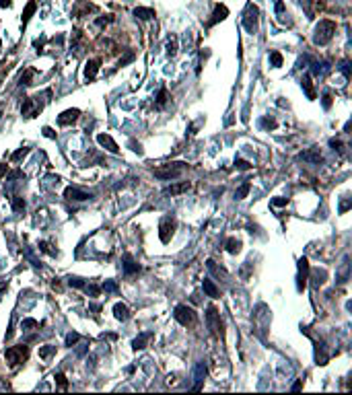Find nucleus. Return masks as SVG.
<instances>
[{
	"label": "nucleus",
	"instance_id": "nucleus-51",
	"mask_svg": "<svg viewBox=\"0 0 352 395\" xmlns=\"http://www.w3.org/2000/svg\"><path fill=\"white\" fill-rule=\"evenodd\" d=\"M301 387H303V383H301V381H297V383H295V385H293V391H299V389H301Z\"/></svg>",
	"mask_w": 352,
	"mask_h": 395
},
{
	"label": "nucleus",
	"instance_id": "nucleus-39",
	"mask_svg": "<svg viewBox=\"0 0 352 395\" xmlns=\"http://www.w3.org/2000/svg\"><path fill=\"white\" fill-rule=\"evenodd\" d=\"M13 208H15V210H21V208H25V202L21 200V198H15V200H13Z\"/></svg>",
	"mask_w": 352,
	"mask_h": 395
},
{
	"label": "nucleus",
	"instance_id": "nucleus-40",
	"mask_svg": "<svg viewBox=\"0 0 352 395\" xmlns=\"http://www.w3.org/2000/svg\"><path fill=\"white\" fill-rule=\"evenodd\" d=\"M165 101H167V91H165V89H161V93H159V99H157V103H159V105H165Z\"/></svg>",
	"mask_w": 352,
	"mask_h": 395
},
{
	"label": "nucleus",
	"instance_id": "nucleus-2",
	"mask_svg": "<svg viewBox=\"0 0 352 395\" xmlns=\"http://www.w3.org/2000/svg\"><path fill=\"white\" fill-rule=\"evenodd\" d=\"M186 171V163H182V161H178V163H165V165H161V167H157L155 171V177H159V179H175V177H180V175Z\"/></svg>",
	"mask_w": 352,
	"mask_h": 395
},
{
	"label": "nucleus",
	"instance_id": "nucleus-19",
	"mask_svg": "<svg viewBox=\"0 0 352 395\" xmlns=\"http://www.w3.org/2000/svg\"><path fill=\"white\" fill-rule=\"evenodd\" d=\"M150 338H152V334H150V332H144V334H140L134 342H132V346H134V350H142V348H146V346H148Z\"/></svg>",
	"mask_w": 352,
	"mask_h": 395
},
{
	"label": "nucleus",
	"instance_id": "nucleus-8",
	"mask_svg": "<svg viewBox=\"0 0 352 395\" xmlns=\"http://www.w3.org/2000/svg\"><path fill=\"white\" fill-rule=\"evenodd\" d=\"M64 198H68V200H76V202H84V200H89V198H91V193H86V191H82L78 187H66Z\"/></svg>",
	"mask_w": 352,
	"mask_h": 395
},
{
	"label": "nucleus",
	"instance_id": "nucleus-42",
	"mask_svg": "<svg viewBox=\"0 0 352 395\" xmlns=\"http://www.w3.org/2000/svg\"><path fill=\"white\" fill-rule=\"evenodd\" d=\"M237 167H239V169H243V171H245V169H251V165H249L247 161H241V159L237 161Z\"/></svg>",
	"mask_w": 352,
	"mask_h": 395
},
{
	"label": "nucleus",
	"instance_id": "nucleus-35",
	"mask_svg": "<svg viewBox=\"0 0 352 395\" xmlns=\"http://www.w3.org/2000/svg\"><path fill=\"white\" fill-rule=\"evenodd\" d=\"M348 268H350V266H348V259H346V261L342 263V270H340V282H346V280H348Z\"/></svg>",
	"mask_w": 352,
	"mask_h": 395
},
{
	"label": "nucleus",
	"instance_id": "nucleus-49",
	"mask_svg": "<svg viewBox=\"0 0 352 395\" xmlns=\"http://www.w3.org/2000/svg\"><path fill=\"white\" fill-rule=\"evenodd\" d=\"M7 173V165L5 163H0V179H3V175Z\"/></svg>",
	"mask_w": 352,
	"mask_h": 395
},
{
	"label": "nucleus",
	"instance_id": "nucleus-43",
	"mask_svg": "<svg viewBox=\"0 0 352 395\" xmlns=\"http://www.w3.org/2000/svg\"><path fill=\"white\" fill-rule=\"evenodd\" d=\"M35 11V3H29V7H27V11H25V21L31 17V13Z\"/></svg>",
	"mask_w": 352,
	"mask_h": 395
},
{
	"label": "nucleus",
	"instance_id": "nucleus-3",
	"mask_svg": "<svg viewBox=\"0 0 352 395\" xmlns=\"http://www.w3.org/2000/svg\"><path fill=\"white\" fill-rule=\"evenodd\" d=\"M173 317H175V321L182 323V325H186V327L192 325V323L196 321V313H194V309H190L188 305H178V307H175Z\"/></svg>",
	"mask_w": 352,
	"mask_h": 395
},
{
	"label": "nucleus",
	"instance_id": "nucleus-18",
	"mask_svg": "<svg viewBox=\"0 0 352 395\" xmlns=\"http://www.w3.org/2000/svg\"><path fill=\"white\" fill-rule=\"evenodd\" d=\"M227 15H229V9H227L225 5H216V7H214V15H212V25L218 23V21H225Z\"/></svg>",
	"mask_w": 352,
	"mask_h": 395
},
{
	"label": "nucleus",
	"instance_id": "nucleus-10",
	"mask_svg": "<svg viewBox=\"0 0 352 395\" xmlns=\"http://www.w3.org/2000/svg\"><path fill=\"white\" fill-rule=\"evenodd\" d=\"M78 116H80V112H78V109H66V112H62V114H60V118H58V124H60V126H68V124H74V122L78 120Z\"/></svg>",
	"mask_w": 352,
	"mask_h": 395
},
{
	"label": "nucleus",
	"instance_id": "nucleus-24",
	"mask_svg": "<svg viewBox=\"0 0 352 395\" xmlns=\"http://www.w3.org/2000/svg\"><path fill=\"white\" fill-rule=\"evenodd\" d=\"M303 89H305L307 97H309V99H315V91H313V84H311V76H305V78H303Z\"/></svg>",
	"mask_w": 352,
	"mask_h": 395
},
{
	"label": "nucleus",
	"instance_id": "nucleus-7",
	"mask_svg": "<svg viewBox=\"0 0 352 395\" xmlns=\"http://www.w3.org/2000/svg\"><path fill=\"white\" fill-rule=\"evenodd\" d=\"M257 7H249L247 9V13H245V19H243V25H245V29L249 31V33H255L257 31Z\"/></svg>",
	"mask_w": 352,
	"mask_h": 395
},
{
	"label": "nucleus",
	"instance_id": "nucleus-17",
	"mask_svg": "<svg viewBox=\"0 0 352 395\" xmlns=\"http://www.w3.org/2000/svg\"><path fill=\"white\" fill-rule=\"evenodd\" d=\"M114 315H116L118 321H128L130 311H128V307H126L124 303H116V305H114Z\"/></svg>",
	"mask_w": 352,
	"mask_h": 395
},
{
	"label": "nucleus",
	"instance_id": "nucleus-23",
	"mask_svg": "<svg viewBox=\"0 0 352 395\" xmlns=\"http://www.w3.org/2000/svg\"><path fill=\"white\" fill-rule=\"evenodd\" d=\"M301 159L303 161H309V163H321V155H319V150H309V152H303L301 155Z\"/></svg>",
	"mask_w": 352,
	"mask_h": 395
},
{
	"label": "nucleus",
	"instance_id": "nucleus-32",
	"mask_svg": "<svg viewBox=\"0 0 352 395\" xmlns=\"http://www.w3.org/2000/svg\"><path fill=\"white\" fill-rule=\"evenodd\" d=\"M78 340H80V336H78L76 332H70L68 336H66V346H74Z\"/></svg>",
	"mask_w": 352,
	"mask_h": 395
},
{
	"label": "nucleus",
	"instance_id": "nucleus-4",
	"mask_svg": "<svg viewBox=\"0 0 352 395\" xmlns=\"http://www.w3.org/2000/svg\"><path fill=\"white\" fill-rule=\"evenodd\" d=\"M206 323H208V329H210L214 336H221L223 321H221V315H218V311L214 309V307H208V311H206Z\"/></svg>",
	"mask_w": 352,
	"mask_h": 395
},
{
	"label": "nucleus",
	"instance_id": "nucleus-50",
	"mask_svg": "<svg viewBox=\"0 0 352 395\" xmlns=\"http://www.w3.org/2000/svg\"><path fill=\"white\" fill-rule=\"evenodd\" d=\"M89 292H91V294H93V297H95V294H97V292H99V288H97V286H89Z\"/></svg>",
	"mask_w": 352,
	"mask_h": 395
},
{
	"label": "nucleus",
	"instance_id": "nucleus-41",
	"mask_svg": "<svg viewBox=\"0 0 352 395\" xmlns=\"http://www.w3.org/2000/svg\"><path fill=\"white\" fill-rule=\"evenodd\" d=\"M348 208H350V200H348V198H344L342 204H340V212H346Z\"/></svg>",
	"mask_w": 352,
	"mask_h": 395
},
{
	"label": "nucleus",
	"instance_id": "nucleus-14",
	"mask_svg": "<svg viewBox=\"0 0 352 395\" xmlns=\"http://www.w3.org/2000/svg\"><path fill=\"white\" fill-rule=\"evenodd\" d=\"M309 274H311V286H313V288H319L321 284L325 282V278H327V272H325L323 268H321V270L317 268V270H313V272L309 270Z\"/></svg>",
	"mask_w": 352,
	"mask_h": 395
},
{
	"label": "nucleus",
	"instance_id": "nucleus-31",
	"mask_svg": "<svg viewBox=\"0 0 352 395\" xmlns=\"http://www.w3.org/2000/svg\"><path fill=\"white\" fill-rule=\"evenodd\" d=\"M270 62H272L274 68H278V66H282V56H280L278 52H272V54H270Z\"/></svg>",
	"mask_w": 352,
	"mask_h": 395
},
{
	"label": "nucleus",
	"instance_id": "nucleus-11",
	"mask_svg": "<svg viewBox=\"0 0 352 395\" xmlns=\"http://www.w3.org/2000/svg\"><path fill=\"white\" fill-rule=\"evenodd\" d=\"M173 229H175V225H173V221H169V218H163L161 221V227H159V237H161V241L163 243H167V241L171 239V235H173Z\"/></svg>",
	"mask_w": 352,
	"mask_h": 395
},
{
	"label": "nucleus",
	"instance_id": "nucleus-30",
	"mask_svg": "<svg viewBox=\"0 0 352 395\" xmlns=\"http://www.w3.org/2000/svg\"><path fill=\"white\" fill-rule=\"evenodd\" d=\"M54 352H56V346H46V348L39 350V356H41V358H48V356H52Z\"/></svg>",
	"mask_w": 352,
	"mask_h": 395
},
{
	"label": "nucleus",
	"instance_id": "nucleus-26",
	"mask_svg": "<svg viewBox=\"0 0 352 395\" xmlns=\"http://www.w3.org/2000/svg\"><path fill=\"white\" fill-rule=\"evenodd\" d=\"M167 54H169V56H175V54H178V37H175V35H171L169 41H167Z\"/></svg>",
	"mask_w": 352,
	"mask_h": 395
},
{
	"label": "nucleus",
	"instance_id": "nucleus-44",
	"mask_svg": "<svg viewBox=\"0 0 352 395\" xmlns=\"http://www.w3.org/2000/svg\"><path fill=\"white\" fill-rule=\"evenodd\" d=\"M323 107H325V109L332 107V97H329V95H323Z\"/></svg>",
	"mask_w": 352,
	"mask_h": 395
},
{
	"label": "nucleus",
	"instance_id": "nucleus-33",
	"mask_svg": "<svg viewBox=\"0 0 352 395\" xmlns=\"http://www.w3.org/2000/svg\"><path fill=\"white\" fill-rule=\"evenodd\" d=\"M68 284H70V286H74V288H84V282L80 278H76V276H70L68 278Z\"/></svg>",
	"mask_w": 352,
	"mask_h": 395
},
{
	"label": "nucleus",
	"instance_id": "nucleus-25",
	"mask_svg": "<svg viewBox=\"0 0 352 395\" xmlns=\"http://www.w3.org/2000/svg\"><path fill=\"white\" fill-rule=\"evenodd\" d=\"M227 251L229 253H239L241 251V241L239 239H227Z\"/></svg>",
	"mask_w": 352,
	"mask_h": 395
},
{
	"label": "nucleus",
	"instance_id": "nucleus-22",
	"mask_svg": "<svg viewBox=\"0 0 352 395\" xmlns=\"http://www.w3.org/2000/svg\"><path fill=\"white\" fill-rule=\"evenodd\" d=\"M206 266H208V270H210L214 276H218V278H227V276H229V274H227V270H225V268H218L212 259H208V261H206Z\"/></svg>",
	"mask_w": 352,
	"mask_h": 395
},
{
	"label": "nucleus",
	"instance_id": "nucleus-6",
	"mask_svg": "<svg viewBox=\"0 0 352 395\" xmlns=\"http://www.w3.org/2000/svg\"><path fill=\"white\" fill-rule=\"evenodd\" d=\"M309 261H307L305 257H301L299 259V274H297V288L299 290H303L305 288V284H307V280H309Z\"/></svg>",
	"mask_w": 352,
	"mask_h": 395
},
{
	"label": "nucleus",
	"instance_id": "nucleus-9",
	"mask_svg": "<svg viewBox=\"0 0 352 395\" xmlns=\"http://www.w3.org/2000/svg\"><path fill=\"white\" fill-rule=\"evenodd\" d=\"M97 142L105 148V150H109V152H114V155H118L120 152V148H118V144H116V140L109 136V134H97Z\"/></svg>",
	"mask_w": 352,
	"mask_h": 395
},
{
	"label": "nucleus",
	"instance_id": "nucleus-29",
	"mask_svg": "<svg viewBox=\"0 0 352 395\" xmlns=\"http://www.w3.org/2000/svg\"><path fill=\"white\" fill-rule=\"evenodd\" d=\"M103 290H105V292H118V284H116L114 280H105Z\"/></svg>",
	"mask_w": 352,
	"mask_h": 395
},
{
	"label": "nucleus",
	"instance_id": "nucleus-48",
	"mask_svg": "<svg viewBox=\"0 0 352 395\" xmlns=\"http://www.w3.org/2000/svg\"><path fill=\"white\" fill-rule=\"evenodd\" d=\"M43 134H46L48 138H54V132H52L50 128H43Z\"/></svg>",
	"mask_w": 352,
	"mask_h": 395
},
{
	"label": "nucleus",
	"instance_id": "nucleus-28",
	"mask_svg": "<svg viewBox=\"0 0 352 395\" xmlns=\"http://www.w3.org/2000/svg\"><path fill=\"white\" fill-rule=\"evenodd\" d=\"M247 193H249V183H243V185H241V187L235 191V198H237V200H243Z\"/></svg>",
	"mask_w": 352,
	"mask_h": 395
},
{
	"label": "nucleus",
	"instance_id": "nucleus-16",
	"mask_svg": "<svg viewBox=\"0 0 352 395\" xmlns=\"http://www.w3.org/2000/svg\"><path fill=\"white\" fill-rule=\"evenodd\" d=\"M192 187V183L190 181H182V183H173V185H169L167 189H165V193H169V195H180V193H184V191H188Z\"/></svg>",
	"mask_w": 352,
	"mask_h": 395
},
{
	"label": "nucleus",
	"instance_id": "nucleus-27",
	"mask_svg": "<svg viewBox=\"0 0 352 395\" xmlns=\"http://www.w3.org/2000/svg\"><path fill=\"white\" fill-rule=\"evenodd\" d=\"M33 114H35L33 101H31V99H25V103H23V116H27V118H33Z\"/></svg>",
	"mask_w": 352,
	"mask_h": 395
},
{
	"label": "nucleus",
	"instance_id": "nucleus-36",
	"mask_svg": "<svg viewBox=\"0 0 352 395\" xmlns=\"http://www.w3.org/2000/svg\"><path fill=\"white\" fill-rule=\"evenodd\" d=\"M276 15H278V19L284 23V5L280 3V0H276Z\"/></svg>",
	"mask_w": 352,
	"mask_h": 395
},
{
	"label": "nucleus",
	"instance_id": "nucleus-45",
	"mask_svg": "<svg viewBox=\"0 0 352 395\" xmlns=\"http://www.w3.org/2000/svg\"><path fill=\"white\" fill-rule=\"evenodd\" d=\"M37 325V321H33V319H25L23 321V327H35Z\"/></svg>",
	"mask_w": 352,
	"mask_h": 395
},
{
	"label": "nucleus",
	"instance_id": "nucleus-13",
	"mask_svg": "<svg viewBox=\"0 0 352 395\" xmlns=\"http://www.w3.org/2000/svg\"><path fill=\"white\" fill-rule=\"evenodd\" d=\"M99 66H101V60L99 58L89 60V62H86V68H84V76L89 78V80H93L97 76V72H99Z\"/></svg>",
	"mask_w": 352,
	"mask_h": 395
},
{
	"label": "nucleus",
	"instance_id": "nucleus-21",
	"mask_svg": "<svg viewBox=\"0 0 352 395\" xmlns=\"http://www.w3.org/2000/svg\"><path fill=\"white\" fill-rule=\"evenodd\" d=\"M134 17H138V19H142V21H148V19L155 17V11H152V9H146V7H138V9H134Z\"/></svg>",
	"mask_w": 352,
	"mask_h": 395
},
{
	"label": "nucleus",
	"instance_id": "nucleus-34",
	"mask_svg": "<svg viewBox=\"0 0 352 395\" xmlns=\"http://www.w3.org/2000/svg\"><path fill=\"white\" fill-rule=\"evenodd\" d=\"M340 70H342V74H344L346 78H350V62H348V60H342V62H340Z\"/></svg>",
	"mask_w": 352,
	"mask_h": 395
},
{
	"label": "nucleus",
	"instance_id": "nucleus-12",
	"mask_svg": "<svg viewBox=\"0 0 352 395\" xmlns=\"http://www.w3.org/2000/svg\"><path fill=\"white\" fill-rule=\"evenodd\" d=\"M204 377H206V364H204V362H198V364H196V368H194V381H196L194 389H196V391H200V389H202V381H204Z\"/></svg>",
	"mask_w": 352,
	"mask_h": 395
},
{
	"label": "nucleus",
	"instance_id": "nucleus-15",
	"mask_svg": "<svg viewBox=\"0 0 352 395\" xmlns=\"http://www.w3.org/2000/svg\"><path fill=\"white\" fill-rule=\"evenodd\" d=\"M202 288H204V292H206L210 299H218V297H221V290L216 288V284H214L210 278H204V282H202Z\"/></svg>",
	"mask_w": 352,
	"mask_h": 395
},
{
	"label": "nucleus",
	"instance_id": "nucleus-46",
	"mask_svg": "<svg viewBox=\"0 0 352 395\" xmlns=\"http://www.w3.org/2000/svg\"><path fill=\"white\" fill-rule=\"evenodd\" d=\"M56 381L60 383V387H66V377L64 375H56Z\"/></svg>",
	"mask_w": 352,
	"mask_h": 395
},
{
	"label": "nucleus",
	"instance_id": "nucleus-5",
	"mask_svg": "<svg viewBox=\"0 0 352 395\" xmlns=\"http://www.w3.org/2000/svg\"><path fill=\"white\" fill-rule=\"evenodd\" d=\"M5 356H7V360L15 366V364L23 362V360L27 358V348H25V346H15V348H9Z\"/></svg>",
	"mask_w": 352,
	"mask_h": 395
},
{
	"label": "nucleus",
	"instance_id": "nucleus-20",
	"mask_svg": "<svg viewBox=\"0 0 352 395\" xmlns=\"http://www.w3.org/2000/svg\"><path fill=\"white\" fill-rule=\"evenodd\" d=\"M124 270H126V274H136L140 268H138V263H134V259H132V255L130 253H126L124 255Z\"/></svg>",
	"mask_w": 352,
	"mask_h": 395
},
{
	"label": "nucleus",
	"instance_id": "nucleus-1",
	"mask_svg": "<svg viewBox=\"0 0 352 395\" xmlns=\"http://www.w3.org/2000/svg\"><path fill=\"white\" fill-rule=\"evenodd\" d=\"M334 33H336V25L332 23V21L323 19L313 29V43H315V46H325V43L332 41Z\"/></svg>",
	"mask_w": 352,
	"mask_h": 395
},
{
	"label": "nucleus",
	"instance_id": "nucleus-38",
	"mask_svg": "<svg viewBox=\"0 0 352 395\" xmlns=\"http://www.w3.org/2000/svg\"><path fill=\"white\" fill-rule=\"evenodd\" d=\"M272 204H274V206H287V204H289V198H274Z\"/></svg>",
	"mask_w": 352,
	"mask_h": 395
},
{
	"label": "nucleus",
	"instance_id": "nucleus-37",
	"mask_svg": "<svg viewBox=\"0 0 352 395\" xmlns=\"http://www.w3.org/2000/svg\"><path fill=\"white\" fill-rule=\"evenodd\" d=\"M27 152H29L27 148H21V150H17L15 155H13V161H19V159H23V157L27 155Z\"/></svg>",
	"mask_w": 352,
	"mask_h": 395
},
{
	"label": "nucleus",
	"instance_id": "nucleus-47",
	"mask_svg": "<svg viewBox=\"0 0 352 395\" xmlns=\"http://www.w3.org/2000/svg\"><path fill=\"white\" fill-rule=\"evenodd\" d=\"M261 124L266 126V128H276V122H274V120H263Z\"/></svg>",
	"mask_w": 352,
	"mask_h": 395
}]
</instances>
